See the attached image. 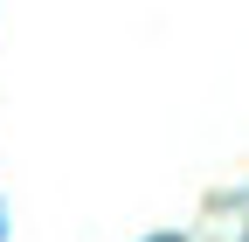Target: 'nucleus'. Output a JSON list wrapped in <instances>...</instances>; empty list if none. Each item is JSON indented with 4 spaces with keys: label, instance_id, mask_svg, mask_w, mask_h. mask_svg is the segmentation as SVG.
I'll use <instances>...</instances> for the list:
<instances>
[{
    "label": "nucleus",
    "instance_id": "nucleus-2",
    "mask_svg": "<svg viewBox=\"0 0 249 242\" xmlns=\"http://www.w3.org/2000/svg\"><path fill=\"white\" fill-rule=\"evenodd\" d=\"M0 235H7V215H0Z\"/></svg>",
    "mask_w": 249,
    "mask_h": 242
},
{
    "label": "nucleus",
    "instance_id": "nucleus-1",
    "mask_svg": "<svg viewBox=\"0 0 249 242\" xmlns=\"http://www.w3.org/2000/svg\"><path fill=\"white\" fill-rule=\"evenodd\" d=\"M152 242H180V235H152Z\"/></svg>",
    "mask_w": 249,
    "mask_h": 242
}]
</instances>
